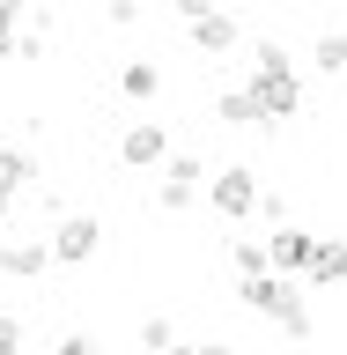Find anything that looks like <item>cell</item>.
<instances>
[{"label":"cell","instance_id":"obj_19","mask_svg":"<svg viewBox=\"0 0 347 355\" xmlns=\"http://www.w3.org/2000/svg\"><path fill=\"white\" fill-rule=\"evenodd\" d=\"M15 22H22V0H0V37H15Z\"/></svg>","mask_w":347,"mask_h":355},{"label":"cell","instance_id":"obj_13","mask_svg":"<svg viewBox=\"0 0 347 355\" xmlns=\"http://www.w3.org/2000/svg\"><path fill=\"white\" fill-rule=\"evenodd\" d=\"M310 67L318 74H347V30H326V37L310 44Z\"/></svg>","mask_w":347,"mask_h":355},{"label":"cell","instance_id":"obj_2","mask_svg":"<svg viewBox=\"0 0 347 355\" xmlns=\"http://www.w3.org/2000/svg\"><path fill=\"white\" fill-rule=\"evenodd\" d=\"M177 22L193 30L199 52H237V44H244V22L237 15H215L207 0H177Z\"/></svg>","mask_w":347,"mask_h":355},{"label":"cell","instance_id":"obj_16","mask_svg":"<svg viewBox=\"0 0 347 355\" xmlns=\"http://www.w3.org/2000/svg\"><path fill=\"white\" fill-rule=\"evenodd\" d=\"M215 111H222V126H259V111H251V96H244V89H229Z\"/></svg>","mask_w":347,"mask_h":355},{"label":"cell","instance_id":"obj_14","mask_svg":"<svg viewBox=\"0 0 347 355\" xmlns=\"http://www.w3.org/2000/svg\"><path fill=\"white\" fill-rule=\"evenodd\" d=\"M177 348V326L155 311V318H141V355H170Z\"/></svg>","mask_w":347,"mask_h":355},{"label":"cell","instance_id":"obj_10","mask_svg":"<svg viewBox=\"0 0 347 355\" xmlns=\"http://www.w3.org/2000/svg\"><path fill=\"white\" fill-rule=\"evenodd\" d=\"M303 282H310V288H332V282H347V244H340V237H318V244H310Z\"/></svg>","mask_w":347,"mask_h":355},{"label":"cell","instance_id":"obj_6","mask_svg":"<svg viewBox=\"0 0 347 355\" xmlns=\"http://www.w3.org/2000/svg\"><path fill=\"white\" fill-rule=\"evenodd\" d=\"M118 155H126V171H163V163H170V133L155 126V119H141V126H126Z\"/></svg>","mask_w":347,"mask_h":355},{"label":"cell","instance_id":"obj_9","mask_svg":"<svg viewBox=\"0 0 347 355\" xmlns=\"http://www.w3.org/2000/svg\"><path fill=\"white\" fill-rule=\"evenodd\" d=\"M44 266H52V252H44L37 237H0V274H15V282H37Z\"/></svg>","mask_w":347,"mask_h":355},{"label":"cell","instance_id":"obj_12","mask_svg":"<svg viewBox=\"0 0 347 355\" xmlns=\"http://www.w3.org/2000/svg\"><path fill=\"white\" fill-rule=\"evenodd\" d=\"M118 89H126L133 104H148L155 89H163V74H155V60H126V74H118Z\"/></svg>","mask_w":347,"mask_h":355},{"label":"cell","instance_id":"obj_4","mask_svg":"<svg viewBox=\"0 0 347 355\" xmlns=\"http://www.w3.org/2000/svg\"><path fill=\"white\" fill-rule=\"evenodd\" d=\"M207 200H215V207H222L229 222H244V215H259V178L244 171V163H229V171H215Z\"/></svg>","mask_w":347,"mask_h":355},{"label":"cell","instance_id":"obj_15","mask_svg":"<svg viewBox=\"0 0 347 355\" xmlns=\"http://www.w3.org/2000/svg\"><path fill=\"white\" fill-rule=\"evenodd\" d=\"M229 259H237V282H259V274H274V266H266V244H251V237H237V252H229Z\"/></svg>","mask_w":347,"mask_h":355},{"label":"cell","instance_id":"obj_8","mask_svg":"<svg viewBox=\"0 0 347 355\" xmlns=\"http://www.w3.org/2000/svg\"><path fill=\"white\" fill-rule=\"evenodd\" d=\"M296 304H303V288L281 282V274H259V282H244V311H259V318H274V326H281Z\"/></svg>","mask_w":347,"mask_h":355},{"label":"cell","instance_id":"obj_18","mask_svg":"<svg viewBox=\"0 0 347 355\" xmlns=\"http://www.w3.org/2000/svg\"><path fill=\"white\" fill-rule=\"evenodd\" d=\"M60 355H96V340L89 333H60Z\"/></svg>","mask_w":347,"mask_h":355},{"label":"cell","instance_id":"obj_17","mask_svg":"<svg viewBox=\"0 0 347 355\" xmlns=\"http://www.w3.org/2000/svg\"><path fill=\"white\" fill-rule=\"evenodd\" d=\"M0 355H22V318H8V311H0Z\"/></svg>","mask_w":347,"mask_h":355},{"label":"cell","instance_id":"obj_20","mask_svg":"<svg viewBox=\"0 0 347 355\" xmlns=\"http://www.w3.org/2000/svg\"><path fill=\"white\" fill-rule=\"evenodd\" d=\"M193 355H237V348H229V340H199Z\"/></svg>","mask_w":347,"mask_h":355},{"label":"cell","instance_id":"obj_1","mask_svg":"<svg viewBox=\"0 0 347 355\" xmlns=\"http://www.w3.org/2000/svg\"><path fill=\"white\" fill-rule=\"evenodd\" d=\"M244 96H251V111H259V126H281V119H296V111H303V74H296V67L251 74V82H244Z\"/></svg>","mask_w":347,"mask_h":355},{"label":"cell","instance_id":"obj_21","mask_svg":"<svg viewBox=\"0 0 347 355\" xmlns=\"http://www.w3.org/2000/svg\"><path fill=\"white\" fill-rule=\"evenodd\" d=\"M170 355H193V348H185V340H177V348H170Z\"/></svg>","mask_w":347,"mask_h":355},{"label":"cell","instance_id":"obj_5","mask_svg":"<svg viewBox=\"0 0 347 355\" xmlns=\"http://www.w3.org/2000/svg\"><path fill=\"white\" fill-rule=\"evenodd\" d=\"M199 178H207V163H199L193 148L185 155H170V163H163V185H155V207H193V193H199Z\"/></svg>","mask_w":347,"mask_h":355},{"label":"cell","instance_id":"obj_7","mask_svg":"<svg viewBox=\"0 0 347 355\" xmlns=\"http://www.w3.org/2000/svg\"><path fill=\"white\" fill-rule=\"evenodd\" d=\"M310 230H296V222H281V230H274V244H266V266H274V274H281V282H303V266H310Z\"/></svg>","mask_w":347,"mask_h":355},{"label":"cell","instance_id":"obj_3","mask_svg":"<svg viewBox=\"0 0 347 355\" xmlns=\"http://www.w3.org/2000/svg\"><path fill=\"white\" fill-rule=\"evenodd\" d=\"M96 244H104V222L96 215H60V230L44 237V252L60 266H82V259H96Z\"/></svg>","mask_w":347,"mask_h":355},{"label":"cell","instance_id":"obj_11","mask_svg":"<svg viewBox=\"0 0 347 355\" xmlns=\"http://www.w3.org/2000/svg\"><path fill=\"white\" fill-rule=\"evenodd\" d=\"M37 178V163H30V148H0V222H8V207H15V193Z\"/></svg>","mask_w":347,"mask_h":355}]
</instances>
